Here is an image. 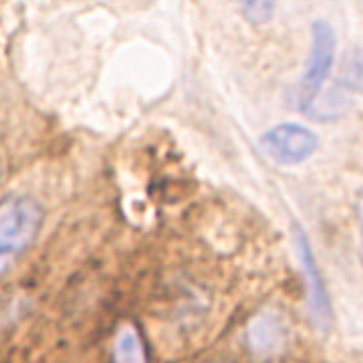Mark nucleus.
I'll return each mask as SVG.
<instances>
[{
  "mask_svg": "<svg viewBox=\"0 0 363 363\" xmlns=\"http://www.w3.org/2000/svg\"><path fill=\"white\" fill-rule=\"evenodd\" d=\"M43 218L45 210L30 196L11 194L0 200V277L33 245Z\"/></svg>",
  "mask_w": 363,
  "mask_h": 363,
  "instance_id": "f257e3e1",
  "label": "nucleus"
},
{
  "mask_svg": "<svg viewBox=\"0 0 363 363\" xmlns=\"http://www.w3.org/2000/svg\"><path fill=\"white\" fill-rule=\"evenodd\" d=\"M337 57V35L333 26L323 18H317L311 25V49L295 89V104L301 111L311 113L323 85L331 75Z\"/></svg>",
  "mask_w": 363,
  "mask_h": 363,
  "instance_id": "f03ea898",
  "label": "nucleus"
},
{
  "mask_svg": "<svg viewBox=\"0 0 363 363\" xmlns=\"http://www.w3.org/2000/svg\"><path fill=\"white\" fill-rule=\"evenodd\" d=\"M260 150L281 166H298L317 152L319 140L309 128L298 123H279L260 138Z\"/></svg>",
  "mask_w": 363,
  "mask_h": 363,
  "instance_id": "7ed1b4c3",
  "label": "nucleus"
},
{
  "mask_svg": "<svg viewBox=\"0 0 363 363\" xmlns=\"http://www.w3.org/2000/svg\"><path fill=\"white\" fill-rule=\"evenodd\" d=\"M247 343L248 350L260 362L283 355L291 343V331L285 317L271 309L257 313L247 327Z\"/></svg>",
  "mask_w": 363,
  "mask_h": 363,
  "instance_id": "20e7f679",
  "label": "nucleus"
},
{
  "mask_svg": "<svg viewBox=\"0 0 363 363\" xmlns=\"http://www.w3.org/2000/svg\"><path fill=\"white\" fill-rule=\"evenodd\" d=\"M295 245H297L298 259H301V267L305 272V285H307V307H309V315H311L313 323L319 329L327 331L331 325V303H329V295L325 289L323 274L317 267L315 260V252H313L311 242L307 238V234L301 228L295 233Z\"/></svg>",
  "mask_w": 363,
  "mask_h": 363,
  "instance_id": "39448f33",
  "label": "nucleus"
},
{
  "mask_svg": "<svg viewBox=\"0 0 363 363\" xmlns=\"http://www.w3.org/2000/svg\"><path fill=\"white\" fill-rule=\"evenodd\" d=\"M113 362L116 363H147L142 335L135 327L123 325L113 341Z\"/></svg>",
  "mask_w": 363,
  "mask_h": 363,
  "instance_id": "423d86ee",
  "label": "nucleus"
},
{
  "mask_svg": "<svg viewBox=\"0 0 363 363\" xmlns=\"http://www.w3.org/2000/svg\"><path fill=\"white\" fill-rule=\"evenodd\" d=\"M236 2L247 18L255 25H264L274 16V9L279 0H233Z\"/></svg>",
  "mask_w": 363,
  "mask_h": 363,
  "instance_id": "0eeeda50",
  "label": "nucleus"
}]
</instances>
